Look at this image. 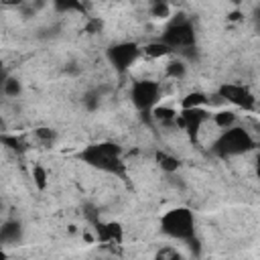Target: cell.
Wrapping results in <instances>:
<instances>
[{
    "label": "cell",
    "instance_id": "cell-1",
    "mask_svg": "<svg viewBox=\"0 0 260 260\" xmlns=\"http://www.w3.org/2000/svg\"><path fill=\"white\" fill-rule=\"evenodd\" d=\"M77 158L85 162L87 167H93L104 173L112 175H122L124 173V162H122V148L116 142H93L87 144L83 150H79Z\"/></svg>",
    "mask_w": 260,
    "mask_h": 260
},
{
    "label": "cell",
    "instance_id": "cell-2",
    "mask_svg": "<svg viewBox=\"0 0 260 260\" xmlns=\"http://www.w3.org/2000/svg\"><path fill=\"white\" fill-rule=\"evenodd\" d=\"M256 146L254 138L250 136V132L244 126H232L228 130H221V134L215 138V142L211 144L213 154L228 158V156H240L250 152Z\"/></svg>",
    "mask_w": 260,
    "mask_h": 260
},
{
    "label": "cell",
    "instance_id": "cell-3",
    "mask_svg": "<svg viewBox=\"0 0 260 260\" xmlns=\"http://www.w3.org/2000/svg\"><path fill=\"white\" fill-rule=\"evenodd\" d=\"M160 230L173 240L189 242L195 238V215L187 207H173L160 217Z\"/></svg>",
    "mask_w": 260,
    "mask_h": 260
},
{
    "label": "cell",
    "instance_id": "cell-4",
    "mask_svg": "<svg viewBox=\"0 0 260 260\" xmlns=\"http://www.w3.org/2000/svg\"><path fill=\"white\" fill-rule=\"evenodd\" d=\"M160 43H165L173 53L175 51H187V49H193L195 47V26L189 18L181 16V18H175L160 35L158 39Z\"/></svg>",
    "mask_w": 260,
    "mask_h": 260
},
{
    "label": "cell",
    "instance_id": "cell-5",
    "mask_svg": "<svg viewBox=\"0 0 260 260\" xmlns=\"http://www.w3.org/2000/svg\"><path fill=\"white\" fill-rule=\"evenodd\" d=\"M160 100V83L154 79H136L130 87V102L132 106L142 112L148 114L152 112L154 106H158Z\"/></svg>",
    "mask_w": 260,
    "mask_h": 260
},
{
    "label": "cell",
    "instance_id": "cell-6",
    "mask_svg": "<svg viewBox=\"0 0 260 260\" xmlns=\"http://www.w3.org/2000/svg\"><path fill=\"white\" fill-rule=\"evenodd\" d=\"M106 57H108L110 65H112L116 71L124 73V71H128V69L136 63V59L140 57V47H138L134 41H122V43H116V45L108 47Z\"/></svg>",
    "mask_w": 260,
    "mask_h": 260
},
{
    "label": "cell",
    "instance_id": "cell-7",
    "mask_svg": "<svg viewBox=\"0 0 260 260\" xmlns=\"http://www.w3.org/2000/svg\"><path fill=\"white\" fill-rule=\"evenodd\" d=\"M217 95L223 102L234 104L238 108L256 110V98H254V93L246 85H242V83H221L217 87Z\"/></svg>",
    "mask_w": 260,
    "mask_h": 260
},
{
    "label": "cell",
    "instance_id": "cell-8",
    "mask_svg": "<svg viewBox=\"0 0 260 260\" xmlns=\"http://www.w3.org/2000/svg\"><path fill=\"white\" fill-rule=\"evenodd\" d=\"M205 120H209V114L203 108H193V110H181V114H177L175 118V124L181 130H185L191 136V140H195Z\"/></svg>",
    "mask_w": 260,
    "mask_h": 260
},
{
    "label": "cell",
    "instance_id": "cell-9",
    "mask_svg": "<svg viewBox=\"0 0 260 260\" xmlns=\"http://www.w3.org/2000/svg\"><path fill=\"white\" fill-rule=\"evenodd\" d=\"M93 230H95V238L102 244H122L124 240V228L118 221H93Z\"/></svg>",
    "mask_w": 260,
    "mask_h": 260
},
{
    "label": "cell",
    "instance_id": "cell-10",
    "mask_svg": "<svg viewBox=\"0 0 260 260\" xmlns=\"http://www.w3.org/2000/svg\"><path fill=\"white\" fill-rule=\"evenodd\" d=\"M22 223L16 221V219H8L0 225V248H6V246H14L22 240Z\"/></svg>",
    "mask_w": 260,
    "mask_h": 260
},
{
    "label": "cell",
    "instance_id": "cell-11",
    "mask_svg": "<svg viewBox=\"0 0 260 260\" xmlns=\"http://www.w3.org/2000/svg\"><path fill=\"white\" fill-rule=\"evenodd\" d=\"M154 160H156L158 169L165 171V173H177L181 169V160L175 154L167 152V150H156L154 152Z\"/></svg>",
    "mask_w": 260,
    "mask_h": 260
},
{
    "label": "cell",
    "instance_id": "cell-12",
    "mask_svg": "<svg viewBox=\"0 0 260 260\" xmlns=\"http://www.w3.org/2000/svg\"><path fill=\"white\" fill-rule=\"evenodd\" d=\"M140 53H144V55L150 57V59H160V57L171 55L173 51H171L165 43H160V41H150V43H146V45L140 49Z\"/></svg>",
    "mask_w": 260,
    "mask_h": 260
},
{
    "label": "cell",
    "instance_id": "cell-13",
    "mask_svg": "<svg viewBox=\"0 0 260 260\" xmlns=\"http://www.w3.org/2000/svg\"><path fill=\"white\" fill-rule=\"evenodd\" d=\"M207 106V95L203 91H191L181 100V110H193Z\"/></svg>",
    "mask_w": 260,
    "mask_h": 260
},
{
    "label": "cell",
    "instance_id": "cell-14",
    "mask_svg": "<svg viewBox=\"0 0 260 260\" xmlns=\"http://www.w3.org/2000/svg\"><path fill=\"white\" fill-rule=\"evenodd\" d=\"M236 114L232 110H219L213 114V124L219 128V130H228L232 126H236Z\"/></svg>",
    "mask_w": 260,
    "mask_h": 260
},
{
    "label": "cell",
    "instance_id": "cell-15",
    "mask_svg": "<svg viewBox=\"0 0 260 260\" xmlns=\"http://www.w3.org/2000/svg\"><path fill=\"white\" fill-rule=\"evenodd\" d=\"M152 118L160 124H175V118H177V112L169 106H154L152 108Z\"/></svg>",
    "mask_w": 260,
    "mask_h": 260
},
{
    "label": "cell",
    "instance_id": "cell-16",
    "mask_svg": "<svg viewBox=\"0 0 260 260\" xmlns=\"http://www.w3.org/2000/svg\"><path fill=\"white\" fill-rule=\"evenodd\" d=\"M165 73L171 79H183L185 73H187V65L183 61H179V59H171L167 63V67H165Z\"/></svg>",
    "mask_w": 260,
    "mask_h": 260
},
{
    "label": "cell",
    "instance_id": "cell-17",
    "mask_svg": "<svg viewBox=\"0 0 260 260\" xmlns=\"http://www.w3.org/2000/svg\"><path fill=\"white\" fill-rule=\"evenodd\" d=\"M32 183L37 185L39 191H45L47 185H49V175H47V171H45L41 165L32 167Z\"/></svg>",
    "mask_w": 260,
    "mask_h": 260
},
{
    "label": "cell",
    "instance_id": "cell-18",
    "mask_svg": "<svg viewBox=\"0 0 260 260\" xmlns=\"http://www.w3.org/2000/svg\"><path fill=\"white\" fill-rule=\"evenodd\" d=\"M35 136L41 140V142H45V144H53L55 140H57V130H53V128H37L35 130Z\"/></svg>",
    "mask_w": 260,
    "mask_h": 260
},
{
    "label": "cell",
    "instance_id": "cell-19",
    "mask_svg": "<svg viewBox=\"0 0 260 260\" xmlns=\"http://www.w3.org/2000/svg\"><path fill=\"white\" fill-rule=\"evenodd\" d=\"M2 91L6 93V95H18L20 93V81L16 79V77H10L8 75V79L4 81V85H2Z\"/></svg>",
    "mask_w": 260,
    "mask_h": 260
},
{
    "label": "cell",
    "instance_id": "cell-20",
    "mask_svg": "<svg viewBox=\"0 0 260 260\" xmlns=\"http://www.w3.org/2000/svg\"><path fill=\"white\" fill-rule=\"evenodd\" d=\"M169 12H171V8H169L167 2H152L150 4V14L156 16V18H167Z\"/></svg>",
    "mask_w": 260,
    "mask_h": 260
},
{
    "label": "cell",
    "instance_id": "cell-21",
    "mask_svg": "<svg viewBox=\"0 0 260 260\" xmlns=\"http://www.w3.org/2000/svg\"><path fill=\"white\" fill-rule=\"evenodd\" d=\"M83 104H85L87 110H98V106H100V93L98 91H87L85 98H83Z\"/></svg>",
    "mask_w": 260,
    "mask_h": 260
},
{
    "label": "cell",
    "instance_id": "cell-22",
    "mask_svg": "<svg viewBox=\"0 0 260 260\" xmlns=\"http://www.w3.org/2000/svg\"><path fill=\"white\" fill-rule=\"evenodd\" d=\"M59 10H81V4L77 2H57Z\"/></svg>",
    "mask_w": 260,
    "mask_h": 260
},
{
    "label": "cell",
    "instance_id": "cell-23",
    "mask_svg": "<svg viewBox=\"0 0 260 260\" xmlns=\"http://www.w3.org/2000/svg\"><path fill=\"white\" fill-rule=\"evenodd\" d=\"M2 142H4V144H8L10 148H20V144H22V142H20V138H16V136H4V138H2Z\"/></svg>",
    "mask_w": 260,
    "mask_h": 260
},
{
    "label": "cell",
    "instance_id": "cell-24",
    "mask_svg": "<svg viewBox=\"0 0 260 260\" xmlns=\"http://www.w3.org/2000/svg\"><path fill=\"white\" fill-rule=\"evenodd\" d=\"M6 79H8V73H6V71H4V67L0 65V89H2V85H4V81H6Z\"/></svg>",
    "mask_w": 260,
    "mask_h": 260
},
{
    "label": "cell",
    "instance_id": "cell-25",
    "mask_svg": "<svg viewBox=\"0 0 260 260\" xmlns=\"http://www.w3.org/2000/svg\"><path fill=\"white\" fill-rule=\"evenodd\" d=\"M0 260H8V254H6L4 248H0Z\"/></svg>",
    "mask_w": 260,
    "mask_h": 260
}]
</instances>
